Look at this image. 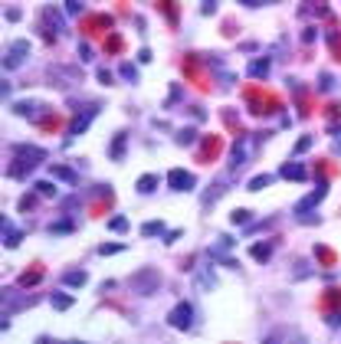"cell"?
<instances>
[{"label": "cell", "instance_id": "obj_21", "mask_svg": "<svg viewBox=\"0 0 341 344\" xmlns=\"http://www.w3.org/2000/svg\"><path fill=\"white\" fill-rule=\"evenodd\" d=\"M118 151H125V134H118L112 141V157H118Z\"/></svg>", "mask_w": 341, "mask_h": 344}, {"label": "cell", "instance_id": "obj_19", "mask_svg": "<svg viewBox=\"0 0 341 344\" xmlns=\"http://www.w3.org/2000/svg\"><path fill=\"white\" fill-rule=\"evenodd\" d=\"M53 174H56L59 180H69V184L76 180V171H69V167H53Z\"/></svg>", "mask_w": 341, "mask_h": 344}, {"label": "cell", "instance_id": "obj_1", "mask_svg": "<svg viewBox=\"0 0 341 344\" xmlns=\"http://www.w3.org/2000/svg\"><path fill=\"white\" fill-rule=\"evenodd\" d=\"M13 157L20 161V164H13L10 174H13V177H26L40 161H46V151H43V148H30V144H20V148L13 151Z\"/></svg>", "mask_w": 341, "mask_h": 344}, {"label": "cell", "instance_id": "obj_9", "mask_svg": "<svg viewBox=\"0 0 341 344\" xmlns=\"http://www.w3.org/2000/svg\"><path fill=\"white\" fill-rule=\"evenodd\" d=\"M279 177H289V180H305V167L302 164H286L279 171Z\"/></svg>", "mask_w": 341, "mask_h": 344}, {"label": "cell", "instance_id": "obj_24", "mask_svg": "<svg viewBox=\"0 0 341 344\" xmlns=\"http://www.w3.org/2000/svg\"><path fill=\"white\" fill-rule=\"evenodd\" d=\"M161 229H164L161 223H144V227H141V233H144V236H154V233H161Z\"/></svg>", "mask_w": 341, "mask_h": 344}, {"label": "cell", "instance_id": "obj_32", "mask_svg": "<svg viewBox=\"0 0 341 344\" xmlns=\"http://www.w3.org/2000/svg\"><path fill=\"white\" fill-rule=\"evenodd\" d=\"M328 325H335V328H341V312H338V315H332V318H328Z\"/></svg>", "mask_w": 341, "mask_h": 344}, {"label": "cell", "instance_id": "obj_4", "mask_svg": "<svg viewBox=\"0 0 341 344\" xmlns=\"http://www.w3.org/2000/svg\"><path fill=\"white\" fill-rule=\"evenodd\" d=\"M26 49H30V43H26V39H20V43H13V46H10V53H7V59H3V66H7V69H13V66H20L26 59Z\"/></svg>", "mask_w": 341, "mask_h": 344}, {"label": "cell", "instance_id": "obj_17", "mask_svg": "<svg viewBox=\"0 0 341 344\" xmlns=\"http://www.w3.org/2000/svg\"><path fill=\"white\" fill-rule=\"evenodd\" d=\"M266 69H269V63H266V59H259V63H253V66H249V76L262 79V76H266Z\"/></svg>", "mask_w": 341, "mask_h": 344}, {"label": "cell", "instance_id": "obj_30", "mask_svg": "<svg viewBox=\"0 0 341 344\" xmlns=\"http://www.w3.org/2000/svg\"><path fill=\"white\" fill-rule=\"evenodd\" d=\"M312 148V138H302L299 144H295V154H299V151H309Z\"/></svg>", "mask_w": 341, "mask_h": 344}, {"label": "cell", "instance_id": "obj_31", "mask_svg": "<svg viewBox=\"0 0 341 344\" xmlns=\"http://www.w3.org/2000/svg\"><path fill=\"white\" fill-rule=\"evenodd\" d=\"M79 56H82V59H86V63H89V59H92V49H89L86 43H82V46H79Z\"/></svg>", "mask_w": 341, "mask_h": 344}, {"label": "cell", "instance_id": "obj_26", "mask_svg": "<svg viewBox=\"0 0 341 344\" xmlns=\"http://www.w3.org/2000/svg\"><path fill=\"white\" fill-rule=\"evenodd\" d=\"M217 13V0H204V16H214Z\"/></svg>", "mask_w": 341, "mask_h": 344}, {"label": "cell", "instance_id": "obj_11", "mask_svg": "<svg viewBox=\"0 0 341 344\" xmlns=\"http://www.w3.org/2000/svg\"><path fill=\"white\" fill-rule=\"evenodd\" d=\"M63 282H66V285H72V289H79V285H86V272H79V269H76V272H66Z\"/></svg>", "mask_w": 341, "mask_h": 344}, {"label": "cell", "instance_id": "obj_25", "mask_svg": "<svg viewBox=\"0 0 341 344\" xmlns=\"http://www.w3.org/2000/svg\"><path fill=\"white\" fill-rule=\"evenodd\" d=\"M177 141H181V144H191V141H194V131H191V128H184V131L177 134Z\"/></svg>", "mask_w": 341, "mask_h": 344}, {"label": "cell", "instance_id": "obj_13", "mask_svg": "<svg viewBox=\"0 0 341 344\" xmlns=\"http://www.w3.org/2000/svg\"><path fill=\"white\" fill-rule=\"evenodd\" d=\"M154 184H158V177H154V174H144V177L138 180V194H151Z\"/></svg>", "mask_w": 341, "mask_h": 344}, {"label": "cell", "instance_id": "obj_20", "mask_svg": "<svg viewBox=\"0 0 341 344\" xmlns=\"http://www.w3.org/2000/svg\"><path fill=\"white\" fill-rule=\"evenodd\" d=\"M121 249H125V242H109V246H102L99 252H102V256H112V252H121Z\"/></svg>", "mask_w": 341, "mask_h": 344}, {"label": "cell", "instance_id": "obj_18", "mask_svg": "<svg viewBox=\"0 0 341 344\" xmlns=\"http://www.w3.org/2000/svg\"><path fill=\"white\" fill-rule=\"evenodd\" d=\"M266 184H269V177H266V174H259V177H253L249 184H246V190H262Z\"/></svg>", "mask_w": 341, "mask_h": 344}, {"label": "cell", "instance_id": "obj_12", "mask_svg": "<svg viewBox=\"0 0 341 344\" xmlns=\"http://www.w3.org/2000/svg\"><path fill=\"white\" fill-rule=\"evenodd\" d=\"M322 197H325V187H318V190H315V194H312V197H309V200H302V204H299V213H305V210H312V207H315V204H318V200H322Z\"/></svg>", "mask_w": 341, "mask_h": 344}, {"label": "cell", "instance_id": "obj_5", "mask_svg": "<svg viewBox=\"0 0 341 344\" xmlns=\"http://www.w3.org/2000/svg\"><path fill=\"white\" fill-rule=\"evenodd\" d=\"M167 180H171V187H174V190H194V177L187 171H171Z\"/></svg>", "mask_w": 341, "mask_h": 344}, {"label": "cell", "instance_id": "obj_8", "mask_svg": "<svg viewBox=\"0 0 341 344\" xmlns=\"http://www.w3.org/2000/svg\"><path fill=\"white\" fill-rule=\"evenodd\" d=\"M3 236H7V246H20V242H23V233H20V229H13V223H10V220H3Z\"/></svg>", "mask_w": 341, "mask_h": 344}, {"label": "cell", "instance_id": "obj_28", "mask_svg": "<svg viewBox=\"0 0 341 344\" xmlns=\"http://www.w3.org/2000/svg\"><path fill=\"white\" fill-rule=\"evenodd\" d=\"M79 10H82L79 0H66V13H79Z\"/></svg>", "mask_w": 341, "mask_h": 344}, {"label": "cell", "instance_id": "obj_2", "mask_svg": "<svg viewBox=\"0 0 341 344\" xmlns=\"http://www.w3.org/2000/svg\"><path fill=\"white\" fill-rule=\"evenodd\" d=\"M194 308L187 305V302H181V305L174 308V312L167 315V321H171V328H177V331H191V325H194Z\"/></svg>", "mask_w": 341, "mask_h": 344}, {"label": "cell", "instance_id": "obj_27", "mask_svg": "<svg viewBox=\"0 0 341 344\" xmlns=\"http://www.w3.org/2000/svg\"><path fill=\"white\" fill-rule=\"evenodd\" d=\"M249 220V210H233V223H246Z\"/></svg>", "mask_w": 341, "mask_h": 344}, {"label": "cell", "instance_id": "obj_14", "mask_svg": "<svg viewBox=\"0 0 341 344\" xmlns=\"http://www.w3.org/2000/svg\"><path fill=\"white\" fill-rule=\"evenodd\" d=\"M109 229H112V233H125V229H128V220H125V217H112V220H109Z\"/></svg>", "mask_w": 341, "mask_h": 344}, {"label": "cell", "instance_id": "obj_33", "mask_svg": "<svg viewBox=\"0 0 341 344\" xmlns=\"http://www.w3.org/2000/svg\"><path fill=\"white\" fill-rule=\"evenodd\" d=\"M243 3H246V7H259L262 0H243Z\"/></svg>", "mask_w": 341, "mask_h": 344}, {"label": "cell", "instance_id": "obj_6", "mask_svg": "<svg viewBox=\"0 0 341 344\" xmlns=\"http://www.w3.org/2000/svg\"><path fill=\"white\" fill-rule=\"evenodd\" d=\"M246 148H249V141H246V138H239L236 144H233V151H230V167H233V171H236V167L243 164V157H246Z\"/></svg>", "mask_w": 341, "mask_h": 344}, {"label": "cell", "instance_id": "obj_7", "mask_svg": "<svg viewBox=\"0 0 341 344\" xmlns=\"http://www.w3.org/2000/svg\"><path fill=\"white\" fill-rule=\"evenodd\" d=\"M43 20H49V23H53V33H66V23H63V16H59V13H56V10L53 7H43Z\"/></svg>", "mask_w": 341, "mask_h": 344}, {"label": "cell", "instance_id": "obj_22", "mask_svg": "<svg viewBox=\"0 0 341 344\" xmlns=\"http://www.w3.org/2000/svg\"><path fill=\"white\" fill-rule=\"evenodd\" d=\"M253 256L266 262V259H269V242H262V246H256V249H253Z\"/></svg>", "mask_w": 341, "mask_h": 344}, {"label": "cell", "instance_id": "obj_23", "mask_svg": "<svg viewBox=\"0 0 341 344\" xmlns=\"http://www.w3.org/2000/svg\"><path fill=\"white\" fill-rule=\"evenodd\" d=\"M49 229H53V233H72V229H76V227H72L69 220H66V223H53V227H49Z\"/></svg>", "mask_w": 341, "mask_h": 344}, {"label": "cell", "instance_id": "obj_29", "mask_svg": "<svg viewBox=\"0 0 341 344\" xmlns=\"http://www.w3.org/2000/svg\"><path fill=\"white\" fill-rule=\"evenodd\" d=\"M121 76H125V79H131V82H135V66H121Z\"/></svg>", "mask_w": 341, "mask_h": 344}, {"label": "cell", "instance_id": "obj_10", "mask_svg": "<svg viewBox=\"0 0 341 344\" xmlns=\"http://www.w3.org/2000/svg\"><path fill=\"white\" fill-rule=\"evenodd\" d=\"M217 285V279H214V272H210V266H204L197 272V289H214Z\"/></svg>", "mask_w": 341, "mask_h": 344}, {"label": "cell", "instance_id": "obj_16", "mask_svg": "<svg viewBox=\"0 0 341 344\" xmlns=\"http://www.w3.org/2000/svg\"><path fill=\"white\" fill-rule=\"evenodd\" d=\"M69 305H72V295H63V292H59V295H53V308H59V312H66Z\"/></svg>", "mask_w": 341, "mask_h": 344}, {"label": "cell", "instance_id": "obj_15", "mask_svg": "<svg viewBox=\"0 0 341 344\" xmlns=\"http://www.w3.org/2000/svg\"><path fill=\"white\" fill-rule=\"evenodd\" d=\"M33 190H36V194H43V197H56V187L49 184V180H36V187H33Z\"/></svg>", "mask_w": 341, "mask_h": 344}, {"label": "cell", "instance_id": "obj_3", "mask_svg": "<svg viewBox=\"0 0 341 344\" xmlns=\"http://www.w3.org/2000/svg\"><path fill=\"white\" fill-rule=\"evenodd\" d=\"M99 115V105H89L86 112H79V115L72 118V125H69V134H82L89 125H92V118Z\"/></svg>", "mask_w": 341, "mask_h": 344}]
</instances>
